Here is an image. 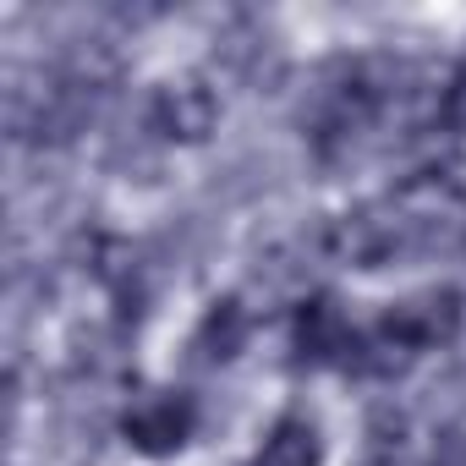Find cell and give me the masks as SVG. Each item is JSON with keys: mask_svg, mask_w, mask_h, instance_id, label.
<instances>
[{"mask_svg": "<svg viewBox=\"0 0 466 466\" xmlns=\"http://www.w3.org/2000/svg\"><path fill=\"white\" fill-rule=\"evenodd\" d=\"M187 428H192V406L176 400V395H154V400H143V406L127 417L132 444H137V450H154V455L176 450V444L187 439Z\"/></svg>", "mask_w": 466, "mask_h": 466, "instance_id": "6da1fadb", "label": "cell"}, {"mask_svg": "<svg viewBox=\"0 0 466 466\" xmlns=\"http://www.w3.org/2000/svg\"><path fill=\"white\" fill-rule=\"evenodd\" d=\"M264 455L269 466H319V433L308 422H280Z\"/></svg>", "mask_w": 466, "mask_h": 466, "instance_id": "7a4b0ae2", "label": "cell"}]
</instances>
